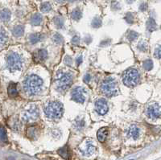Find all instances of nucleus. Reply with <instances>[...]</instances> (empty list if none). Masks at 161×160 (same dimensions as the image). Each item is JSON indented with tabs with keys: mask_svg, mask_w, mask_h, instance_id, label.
Returning a JSON list of instances; mask_svg holds the SVG:
<instances>
[{
	"mask_svg": "<svg viewBox=\"0 0 161 160\" xmlns=\"http://www.w3.org/2000/svg\"><path fill=\"white\" fill-rule=\"evenodd\" d=\"M81 16H82V13H81V11L79 8H76L72 11L71 17L73 20L78 21L79 19H80Z\"/></svg>",
	"mask_w": 161,
	"mask_h": 160,
	"instance_id": "obj_25",
	"label": "nucleus"
},
{
	"mask_svg": "<svg viewBox=\"0 0 161 160\" xmlns=\"http://www.w3.org/2000/svg\"><path fill=\"white\" fill-rule=\"evenodd\" d=\"M24 33V27L22 25H17L12 29V34L15 37H20Z\"/></svg>",
	"mask_w": 161,
	"mask_h": 160,
	"instance_id": "obj_21",
	"label": "nucleus"
},
{
	"mask_svg": "<svg viewBox=\"0 0 161 160\" xmlns=\"http://www.w3.org/2000/svg\"><path fill=\"white\" fill-rule=\"evenodd\" d=\"M72 44L74 45H77L79 44V42H80V38L78 37L77 36H75L73 37V39H72Z\"/></svg>",
	"mask_w": 161,
	"mask_h": 160,
	"instance_id": "obj_38",
	"label": "nucleus"
},
{
	"mask_svg": "<svg viewBox=\"0 0 161 160\" xmlns=\"http://www.w3.org/2000/svg\"><path fill=\"white\" fill-rule=\"evenodd\" d=\"M33 57L36 62H42L48 57V52L45 49H39L34 52Z\"/></svg>",
	"mask_w": 161,
	"mask_h": 160,
	"instance_id": "obj_13",
	"label": "nucleus"
},
{
	"mask_svg": "<svg viewBox=\"0 0 161 160\" xmlns=\"http://www.w3.org/2000/svg\"><path fill=\"white\" fill-rule=\"evenodd\" d=\"M57 2H58V3H64L65 0H56Z\"/></svg>",
	"mask_w": 161,
	"mask_h": 160,
	"instance_id": "obj_45",
	"label": "nucleus"
},
{
	"mask_svg": "<svg viewBox=\"0 0 161 160\" xmlns=\"http://www.w3.org/2000/svg\"><path fill=\"white\" fill-rule=\"evenodd\" d=\"M53 22L57 28H62L64 27V19L61 16H56L54 18Z\"/></svg>",
	"mask_w": 161,
	"mask_h": 160,
	"instance_id": "obj_27",
	"label": "nucleus"
},
{
	"mask_svg": "<svg viewBox=\"0 0 161 160\" xmlns=\"http://www.w3.org/2000/svg\"><path fill=\"white\" fill-rule=\"evenodd\" d=\"M110 43H111V40L107 39V40H105L104 41H102V42L101 43V46H107V45L110 44Z\"/></svg>",
	"mask_w": 161,
	"mask_h": 160,
	"instance_id": "obj_42",
	"label": "nucleus"
},
{
	"mask_svg": "<svg viewBox=\"0 0 161 160\" xmlns=\"http://www.w3.org/2000/svg\"><path fill=\"white\" fill-rule=\"evenodd\" d=\"M11 13L8 9H3L0 11V19L3 22H8L11 19Z\"/></svg>",
	"mask_w": 161,
	"mask_h": 160,
	"instance_id": "obj_18",
	"label": "nucleus"
},
{
	"mask_svg": "<svg viewBox=\"0 0 161 160\" xmlns=\"http://www.w3.org/2000/svg\"><path fill=\"white\" fill-rule=\"evenodd\" d=\"M85 125V121L83 118H77L76 121H74V127L76 128L77 129H82Z\"/></svg>",
	"mask_w": 161,
	"mask_h": 160,
	"instance_id": "obj_24",
	"label": "nucleus"
},
{
	"mask_svg": "<svg viewBox=\"0 0 161 160\" xmlns=\"http://www.w3.org/2000/svg\"><path fill=\"white\" fill-rule=\"evenodd\" d=\"M45 114L49 118L58 119L63 114L62 104L58 102H51L45 107Z\"/></svg>",
	"mask_w": 161,
	"mask_h": 160,
	"instance_id": "obj_4",
	"label": "nucleus"
},
{
	"mask_svg": "<svg viewBox=\"0 0 161 160\" xmlns=\"http://www.w3.org/2000/svg\"><path fill=\"white\" fill-rule=\"evenodd\" d=\"M138 36H139V34L134 31H130L127 33V39L130 41L136 40L138 38Z\"/></svg>",
	"mask_w": 161,
	"mask_h": 160,
	"instance_id": "obj_33",
	"label": "nucleus"
},
{
	"mask_svg": "<svg viewBox=\"0 0 161 160\" xmlns=\"http://www.w3.org/2000/svg\"><path fill=\"white\" fill-rule=\"evenodd\" d=\"M102 19L99 18V17H95V18L92 20V23H91V26L94 28H98V27H100L102 26Z\"/></svg>",
	"mask_w": 161,
	"mask_h": 160,
	"instance_id": "obj_30",
	"label": "nucleus"
},
{
	"mask_svg": "<svg viewBox=\"0 0 161 160\" xmlns=\"http://www.w3.org/2000/svg\"><path fill=\"white\" fill-rule=\"evenodd\" d=\"M95 110L101 115H104L107 113L109 107H108L107 102L105 99H98L95 102Z\"/></svg>",
	"mask_w": 161,
	"mask_h": 160,
	"instance_id": "obj_11",
	"label": "nucleus"
},
{
	"mask_svg": "<svg viewBox=\"0 0 161 160\" xmlns=\"http://www.w3.org/2000/svg\"><path fill=\"white\" fill-rule=\"evenodd\" d=\"M101 91L106 97L115 96L118 93V82L113 77H108L103 80L101 84Z\"/></svg>",
	"mask_w": 161,
	"mask_h": 160,
	"instance_id": "obj_3",
	"label": "nucleus"
},
{
	"mask_svg": "<svg viewBox=\"0 0 161 160\" xmlns=\"http://www.w3.org/2000/svg\"><path fill=\"white\" fill-rule=\"evenodd\" d=\"M156 23L155 21V19L152 18H149L148 19V22H147V27H148V30L149 31H156Z\"/></svg>",
	"mask_w": 161,
	"mask_h": 160,
	"instance_id": "obj_23",
	"label": "nucleus"
},
{
	"mask_svg": "<svg viewBox=\"0 0 161 160\" xmlns=\"http://www.w3.org/2000/svg\"><path fill=\"white\" fill-rule=\"evenodd\" d=\"M10 127L13 130H19V129L21 128V124L19 122V121L17 118H11L9 121Z\"/></svg>",
	"mask_w": 161,
	"mask_h": 160,
	"instance_id": "obj_22",
	"label": "nucleus"
},
{
	"mask_svg": "<svg viewBox=\"0 0 161 160\" xmlns=\"http://www.w3.org/2000/svg\"><path fill=\"white\" fill-rule=\"evenodd\" d=\"M53 40L54 43H56L57 44H61L64 41L62 36L59 33H55L53 36Z\"/></svg>",
	"mask_w": 161,
	"mask_h": 160,
	"instance_id": "obj_29",
	"label": "nucleus"
},
{
	"mask_svg": "<svg viewBox=\"0 0 161 160\" xmlns=\"http://www.w3.org/2000/svg\"><path fill=\"white\" fill-rule=\"evenodd\" d=\"M7 64L11 72L19 71L23 64V60L17 52H10L7 56Z\"/></svg>",
	"mask_w": 161,
	"mask_h": 160,
	"instance_id": "obj_5",
	"label": "nucleus"
},
{
	"mask_svg": "<svg viewBox=\"0 0 161 160\" xmlns=\"http://www.w3.org/2000/svg\"><path fill=\"white\" fill-rule=\"evenodd\" d=\"M78 150L82 155L90 157V156L93 155L95 153L96 147L94 146V144L92 141L87 140V141H85L80 144L78 147Z\"/></svg>",
	"mask_w": 161,
	"mask_h": 160,
	"instance_id": "obj_8",
	"label": "nucleus"
},
{
	"mask_svg": "<svg viewBox=\"0 0 161 160\" xmlns=\"http://www.w3.org/2000/svg\"><path fill=\"white\" fill-rule=\"evenodd\" d=\"M72 98L78 103H83L85 101V89L83 87L77 86L72 91Z\"/></svg>",
	"mask_w": 161,
	"mask_h": 160,
	"instance_id": "obj_9",
	"label": "nucleus"
},
{
	"mask_svg": "<svg viewBox=\"0 0 161 160\" xmlns=\"http://www.w3.org/2000/svg\"><path fill=\"white\" fill-rule=\"evenodd\" d=\"M57 152H58L59 155L61 156V158H63L64 159L69 160L71 158V153H70V151H69V149L67 146L61 147V149H59Z\"/></svg>",
	"mask_w": 161,
	"mask_h": 160,
	"instance_id": "obj_14",
	"label": "nucleus"
},
{
	"mask_svg": "<svg viewBox=\"0 0 161 160\" xmlns=\"http://www.w3.org/2000/svg\"><path fill=\"white\" fill-rule=\"evenodd\" d=\"M146 114L152 119H157L160 117V106L158 104L150 105L146 109Z\"/></svg>",
	"mask_w": 161,
	"mask_h": 160,
	"instance_id": "obj_10",
	"label": "nucleus"
},
{
	"mask_svg": "<svg viewBox=\"0 0 161 160\" xmlns=\"http://www.w3.org/2000/svg\"><path fill=\"white\" fill-rule=\"evenodd\" d=\"M139 79H140V75L139 72L134 68L128 69L122 76V82L124 83V85L128 87L135 86L139 83Z\"/></svg>",
	"mask_w": 161,
	"mask_h": 160,
	"instance_id": "obj_6",
	"label": "nucleus"
},
{
	"mask_svg": "<svg viewBox=\"0 0 161 160\" xmlns=\"http://www.w3.org/2000/svg\"><path fill=\"white\" fill-rule=\"evenodd\" d=\"M38 129L37 127L35 125H31L27 127V130H26V134L29 138L31 139H36L37 138V135H38Z\"/></svg>",
	"mask_w": 161,
	"mask_h": 160,
	"instance_id": "obj_15",
	"label": "nucleus"
},
{
	"mask_svg": "<svg viewBox=\"0 0 161 160\" xmlns=\"http://www.w3.org/2000/svg\"><path fill=\"white\" fill-rule=\"evenodd\" d=\"M107 134L108 129L106 127H103V128H101V129H99L98 131V133H97V137H98V139L99 142H104L106 140V137H107Z\"/></svg>",
	"mask_w": 161,
	"mask_h": 160,
	"instance_id": "obj_17",
	"label": "nucleus"
},
{
	"mask_svg": "<svg viewBox=\"0 0 161 160\" xmlns=\"http://www.w3.org/2000/svg\"><path fill=\"white\" fill-rule=\"evenodd\" d=\"M141 133L140 128L135 125H131L128 129H126V135L129 138H131L133 140H136L139 138Z\"/></svg>",
	"mask_w": 161,
	"mask_h": 160,
	"instance_id": "obj_12",
	"label": "nucleus"
},
{
	"mask_svg": "<svg viewBox=\"0 0 161 160\" xmlns=\"http://www.w3.org/2000/svg\"><path fill=\"white\" fill-rule=\"evenodd\" d=\"M148 44H147V43L144 42V41H141L139 44H138V49H139V51L143 52H147V51H148Z\"/></svg>",
	"mask_w": 161,
	"mask_h": 160,
	"instance_id": "obj_35",
	"label": "nucleus"
},
{
	"mask_svg": "<svg viewBox=\"0 0 161 160\" xmlns=\"http://www.w3.org/2000/svg\"><path fill=\"white\" fill-rule=\"evenodd\" d=\"M126 2H127V3H134V0H126Z\"/></svg>",
	"mask_w": 161,
	"mask_h": 160,
	"instance_id": "obj_44",
	"label": "nucleus"
},
{
	"mask_svg": "<svg viewBox=\"0 0 161 160\" xmlns=\"http://www.w3.org/2000/svg\"><path fill=\"white\" fill-rule=\"evenodd\" d=\"M143 67L146 71L152 70V68H153V62H152V60H144L143 63Z\"/></svg>",
	"mask_w": 161,
	"mask_h": 160,
	"instance_id": "obj_28",
	"label": "nucleus"
},
{
	"mask_svg": "<svg viewBox=\"0 0 161 160\" xmlns=\"http://www.w3.org/2000/svg\"><path fill=\"white\" fill-rule=\"evenodd\" d=\"M40 115L39 109L36 105L31 104L28 106L27 108L25 110V111L23 114V120L25 122L31 121L36 120Z\"/></svg>",
	"mask_w": 161,
	"mask_h": 160,
	"instance_id": "obj_7",
	"label": "nucleus"
},
{
	"mask_svg": "<svg viewBox=\"0 0 161 160\" xmlns=\"http://www.w3.org/2000/svg\"><path fill=\"white\" fill-rule=\"evenodd\" d=\"M82 60H83V59H82V56H80L79 57L77 58V60H76L77 64V65L80 64L82 63Z\"/></svg>",
	"mask_w": 161,
	"mask_h": 160,
	"instance_id": "obj_43",
	"label": "nucleus"
},
{
	"mask_svg": "<svg viewBox=\"0 0 161 160\" xmlns=\"http://www.w3.org/2000/svg\"><path fill=\"white\" fill-rule=\"evenodd\" d=\"M154 56L156 58V59H160V46L155 49Z\"/></svg>",
	"mask_w": 161,
	"mask_h": 160,
	"instance_id": "obj_37",
	"label": "nucleus"
},
{
	"mask_svg": "<svg viewBox=\"0 0 161 160\" xmlns=\"http://www.w3.org/2000/svg\"><path fill=\"white\" fill-rule=\"evenodd\" d=\"M44 38V35L40 34V33H33L31 36H29V40L31 44H35L36 43L40 42L43 40Z\"/></svg>",
	"mask_w": 161,
	"mask_h": 160,
	"instance_id": "obj_19",
	"label": "nucleus"
},
{
	"mask_svg": "<svg viewBox=\"0 0 161 160\" xmlns=\"http://www.w3.org/2000/svg\"><path fill=\"white\" fill-rule=\"evenodd\" d=\"M65 63L67 65H71L72 63H73V60H72V59L69 56H66L65 59Z\"/></svg>",
	"mask_w": 161,
	"mask_h": 160,
	"instance_id": "obj_40",
	"label": "nucleus"
},
{
	"mask_svg": "<svg viewBox=\"0 0 161 160\" xmlns=\"http://www.w3.org/2000/svg\"><path fill=\"white\" fill-rule=\"evenodd\" d=\"M7 93L10 98H16L18 97L19 93L17 90V85L15 83H11L7 88Z\"/></svg>",
	"mask_w": 161,
	"mask_h": 160,
	"instance_id": "obj_16",
	"label": "nucleus"
},
{
	"mask_svg": "<svg viewBox=\"0 0 161 160\" xmlns=\"http://www.w3.org/2000/svg\"><path fill=\"white\" fill-rule=\"evenodd\" d=\"M124 19H125L126 23H130V24H132L134 21V15H133V14L130 13V12L126 14Z\"/></svg>",
	"mask_w": 161,
	"mask_h": 160,
	"instance_id": "obj_34",
	"label": "nucleus"
},
{
	"mask_svg": "<svg viewBox=\"0 0 161 160\" xmlns=\"http://www.w3.org/2000/svg\"><path fill=\"white\" fill-rule=\"evenodd\" d=\"M139 10L141 11H146L148 10V4L146 3H143L140 4V7H139Z\"/></svg>",
	"mask_w": 161,
	"mask_h": 160,
	"instance_id": "obj_39",
	"label": "nucleus"
},
{
	"mask_svg": "<svg viewBox=\"0 0 161 160\" xmlns=\"http://www.w3.org/2000/svg\"><path fill=\"white\" fill-rule=\"evenodd\" d=\"M68 1H69V2H73V1H75V0H68Z\"/></svg>",
	"mask_w": 161,
	"mask_h": 160,
	"instance_id": "obj_46",
	"label": "nucleus"
},
{
	"mask_svg": "<svg viewBox=\"0 0 161 160\" xmlns=\"http://www.w3.org/2000/svg\"><path fill=\"white\" fill-rule=\"evenodd\" d=\"M90 80H91V76L89 73H87V74H85L84 76V81H85V83H89Z\"/></svg>",
	"mask_w": 161,
	"mask_h": 160,
	"instance_id": "obj_41",
	"label": "nucleus"
},
{
	"mask_svg": "<svg viewBox=\"0 0 161 160\" xmlns=\"http://www.w3.org/2000/svg\"><path fill=\"white\" fill-rule=\"evenodd\" d=\"M43 21V17L42 15L39 13L34 14L31 18V23L34 26H38Z\"/></svg>",
	"mask_w": 161,
	"mask_h": 160,
	"instance_id": "obj_20",
	"label": "nucleus"
},
{
	"mask_svg": "<svg viewBox=\"0 0 161 160\" xmlns=\"http://www.w3.org/2000/svg\"><path fill=\"white\" fill-rule=\"evenodd\" d=\"M73 82V76L70 72L65 71H60L56 76V87L60 91L67 90Z\"/></svg>",
	"mask_w": 161,
	"mask_h": 160,
	"instance_id": "obj_2",
	"label": "nucleus"
},
{
	"mask_svg": "<svg viewBox=\"0 0 161 160\" xmlns=\"http://www.w3.org/2000/svg\"><path fill=\"white\" fill-rule=\"evenodd\" d=\"M8 39V36L7 35L4 29L0 28V45L4 44Z\"/></svg>",
	"mask_w": 161,
	"mask_h": 160,
	"instance_id": "obj_26",
	"label": "nucleus"
},
{
	"mask_svg": "<svg viewBox=\"0 0 161 160\" xmlns=\"http://www.w3.org/2000/svg\"><path fill=\"white\" fill-rule=\"evenodd\" d=\"M111 7L113 10L117 11V10L120 9L121 7H120V4H119V3H118V2H117V1H114V2H112Z\"/></svg>",
	"mask_w": 161,
	"mask_h": 160,
	"instance_id": "obj_36",
	"label": "nucleus"
},
{
	"mask_svg": "<svg viewBox=\"0 0 161 160\" xmlns=\"http://www.w3.org/2000/svg\"><path fill=\"white\" fill-rule=\"evenodd\" d=\"M0 140L3 142H7V132L3 127L0 126Z\"/></svg>",
	"mask_w": 161,
	"mask_h": 160,
	"instance_id": "obj_32",
	"label": "nucleus"
},
{
	"mask_svg": "<svg viewBox=\"0 0 161 160\" xmlns=\"http://www.w3.org/2000/svg\"><path fill=\"white\" fill-rule=\"evenodd\" d=\"M52 9V7H51V4H50L49 3H48V2H45V3H43L41 6H40V10H41V11H43V12H49Z\"/></svg>",
	"mask_w": 161,
	"mask_h": 160,
	"instance_id": "obj_31",
	"label": "nucleus"
},
{
	"mask_svg": "<svg viewBox=\"0 0 161 160\" xmlns=\"http://www.w3.org/2000/svg\"><path fill=\"white\" fill-rule=\"evenodd\" d=\"M44 82L38 76L31 74L28 75L23 81V88L28 96H36L41 92Z\"/></svg>",
	"mask_w": 161,
	"mask_h": 160,
	"instance_id": "obj_1",
	"label": "nucleus"
}]
</instances>
